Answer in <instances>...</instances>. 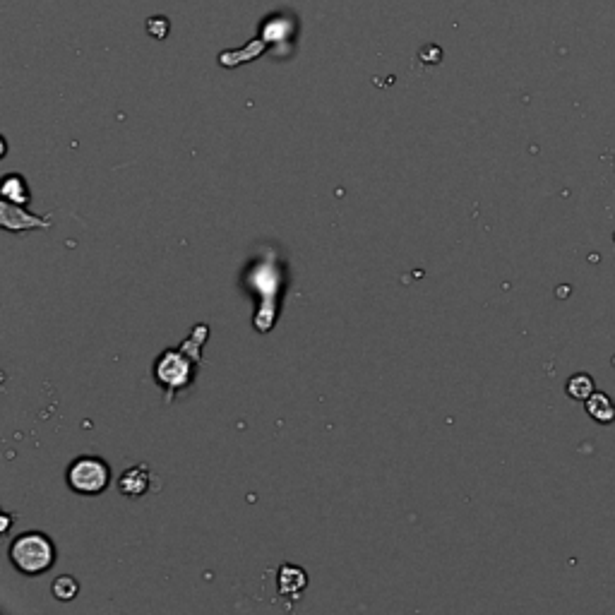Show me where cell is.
Returning a JSON list of instances; mask_svg holds the SVG:
<instances>
[{"label": "cell", "instance_id": "1", "mask_svg": "<svg viewBox=\"0 0 615 615\" xmlns=\"http://www.w3.org/2000/svg\"><path fill=\"white\" fill-rule=\"evenodd\" d=\"M10 560H13L15 570H20L22 575H44L56 563V546L41 531H27V534H20L10 543Z\"/></svg>", "mask_w": 615, "mask_h": 615}, {"label": "cell", "instance_id": "2", "mask_svg": "<svg viewBox=\"0 0 615 615\" xmlns=\"http://www.w3.org/2000/svg\"><path fill=\"white\" fill-rule=\"evenodd\" d=\"M109 481L111 471L99 457H77L68 467V486L80 495L104 493Z\"/></svg>", "mask_w": 615, "mask_h": 615}, {"label": "cell", "instance_id": "6", "mask_svg": "<svg viewBox=\"0 0 615 615\" xmlns=\"http://www.w3.org/2000/svg\"><path fill=\"white\" fill-rule=\"evenodd\" d=\"M565 392L570 394L572 399H577V402H587V399L594 394V378L587 373H577L572 375L570 380H567Z\"/></svg>", "mask_w": 615, "mask_h": 615}, {"label": "cell", "instance_id": "4", "mask_svg": "<svg viewBox=\"0 0 615 615\" xmlns=\"http://www.w3.org/2000/svg\"><path fill=\"white\" fill-rule=\"evenodd\" d=\"M584 409H587V414L591 416V419H594L596 423H601V426H611V423H615V404L608 394L594 392L587 399V404H584Z\"/></svg>", "mask_w": 615, "mask_h": 615}, {"label": "cell", "instance_id": "7", "mask_svg": "<svg viewBox=\"0 0 615 615\" xmlns=\"http://www.w3.org/2000/svg\"><path fill=\"white\" fill-rule=\"evenodd\" d=\"M3 200L8 202H17V205H25L29 200L27 195V185L22 181L20 176H8L3 181Z\"/></svg>", "mask_w": 615, "mask_h": 615}, {"label": "cell", "instance_id": "3", "mask_svg": "<svg viewBox=\"0 0 615 615\" xmlns=\"http://www.w3.org/2000/svg\"><path fill=\"white\" fill-rule=\"evenodd\" d=\"M149 488V469L147 464H137V467H130L125 474L118 479V491H121L125 498H142Z\"/></svg>", "mask_w": 615, "mask_h": 615}, {"label": "cell", "instance_id": "8", "mask_svg": "<svg viewBox=\"0 0 615 615\" xmlns=\"http://www.w3.org/2000/svg\"><path fill=\"white\" fill-rule=\"evenodd\" d=\"M77 591H80V587H77V582L70 575L58 577L56 582H53V596H56V599H61V601L75 599Z\"/></svg>", "mask_w": 615, "mask_h": 615}, {"label": "cell", "instance_id": "5", "mask_svg": "<svg viewBox=\"0 0 615 615\" xmlns=\"http://www.w3.org/2000/svg\"><path fill=\"white\" fill-rule=\"evenodd\" d=\"M308 584V575L296 565H284L279 570V591L286 596H298Z\"/></svg>", "mask_w": 615, "mask_h": 615}]
</instances>
